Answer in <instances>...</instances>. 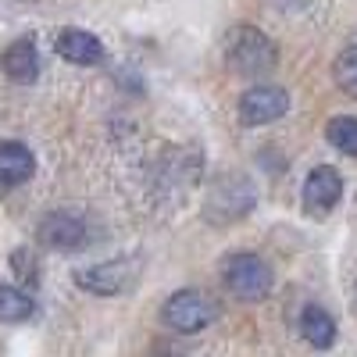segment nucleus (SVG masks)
<instances>
[{"instance_id": "13", "label": "nucleus", "mask_w": 357, "mask_h": 357, "mask_svg": "<svg viewBox=\"0 0 357 357\" xmlns=\"http://www.w3.org/2000/svg\"><path fill=\"white\" fill-rule=\"evenodd\" d=\"M325 136H329V143L336 146V151L357 158V118H350V114H336V118H329V126H325Z\"/></svg>"}, {"instance_id": "3", "label": "nucleus", "mask_w": 357, "mask_h": 357, "mask_svg": "<svg viewBox=\"0 0 357 357\" xmlns=\"http://www.w3.org/2000/svg\"><path fill=\"white\" fill-rule=\"evenodd\" d=\"M225 286L240 296V301H261L272 289V272L257 254H232L225 261Z\"/></svg>"}, {"instance_id": "12", "label": "nucleus", "mask_w": 357, "mask_h": 357, "mask_svg": "<svg viewBox=\"0 0 357 357\" xmlns=\"http://www.w3.org/2000/svg\"><path fill=\"white\" fill-rule=\"evenodd\" d=\"M33 311H36L33 296L22 293V289L11 286V282H0V321L15 325V321H25Z\"/></svg>"}, {"instance_id": "9", "label": "nucleus", "mask_w": 357, "mask_h": 357, "mask_svg": "<svg viewBox=\"0 0 357 357\" xmlns=\"http://www.w3.org/2000/svg\"><path fill=\"white\" fill-rule=\"evenodd\" d=\"M57 54L72 65H100L104 61V43L93 33H86V29H65V33L57 36Z\"/></svg>"}, {"instance_id": "4", "label": "nucleus", "mask_w": 357, "mask_h": 357, "mask_svg": "<svg viewBox=\"0 0 357 357\" xmlns=\"http://www.w3.org/2000/svg\"><path fill=\"white\" fill-rule=\"evenodd\" d=\"M289 111V93L282 86H250L240 97V122L243 126H268Z\"/></svg>"}, {"instance_id": "2", "label": "nucleus", "mask_w": 357, "mask_h": 357, "mask_svg": "<svg viewBox=\"0 0 357 357\" xmlns=\"http://www.w3.org/2000/svg\"><path fill=\"white\" fill-rule=\"evenodd\" d=\"M215 318H218L215 301H211V296H204L200 289H178V293L168 296L165 307H161V321L168 325V329L186 333V336L207 329Z\"/></svg>"}, {"instance_id": "6", "label": "nucleus", "mask_w": 357, "mask_h": 357, "mask_svg": "<svg viewBox=\"0 0 357 357\" xmlns=\"http://www.w3.org/2000/svg\"><path fill=\"white\" fill-rule=\"evenodd\" d=\"M36 240L43 247H54V250H79L86 243V225L75 218V215H65V211H54L40 222L36 229Z\"/></svg>"}, {"instance_id": "5", "label": "nucleus", "mask_w": 357, "mask_h": 357, "mask_svg": "<svg viewBox=\"0 0 357 357\" xmlns=\"http://www.w3.org/2000/svg\"><path fill=\"white\" fill-rule=\"evenodd\" d=\"M340 197H343V178H340V172L329 168V165L311 168L307 183H304V211H307L311 218H325V215H329L333 207L340 204Z\"/></svg>"}, {"instance_id": "14", "label": "nucleus", "mask_w": 357, "mask_h": 357, "mask_svg": "<svg viewBox=\"0 0 357 357\" xmlns=\"http://www.w3.org/2000/svg\"><path fill=\"white\" fill-rule=\"evenodd\" d=\"M333 79H336V86L343 89V93L357 97V47L340 50V57L333 61Z\"/></svg>"}, {"instance_id": "7", "label": "nucleus", "mask_w": 357, "mask_h": 357, "mask_svg": "<svg viewBox=\"0 0 357 357\" xmlns=\"http://www.w3.org/2000/svg\"><path fill=\"white\" fill-rule=\"evenodd\" d=\"M129 264L126 261H104V264H93V268H82L75 272V286L86 289V293H97V296H111V293H122L126 282H129Z\"/></svg>"}, {"instance_id": "10", "label": "nucleus", "mask_w": 357, "mask_h": 357, "mask_svg": "<svg viewBox=\"0 0 357 357\" xmlns=\"http://www.w3.org/2000/svg\"><path fill=\"white\" fill-rule=\"evenodd\" d=\"M36 172V158L25 143H0V186H22L25 178H33Z\"/></svg>"}, {"instance_id": "1", "label": "nucleus", "mask_w": 357, "mask_h": 357, "mask_svg": "<svg viewBox=\"0 0 357 357\" xmlns=\"http://www.w3.org/2000/svg\"><path fill=\"white\" fill-rule=\"evenodd\" d=\"M225 61L236 75H264L275 68V47L264 33H257L250 25H240L225 40Z\"/></svg>"}, {"instance_id": "8", "label": "nucleus", "mask_w": 357, "mask_h": 357, "mask_svg": "<svg viewBox=\"0 0 357 357\" xmlns=\"http://www.w3.org/2000/svg\"><path fill=\"white\" fill-rule=\"evenodd\" d=\"M0 68H4V75H8L11 82H22V86L36 82V75H40V54H36V43L29 40V36L15 40L4 54H0Z\"/></svg>"}, {"instance_id": "11", "label": "nucleus", "mask_w": 357, "mask_h": 357, "mask_svg": "<svg viewBox=\"0 0 357 357\" xmlns=\"http://www.w3.org/2000/svg\"><path fill=\"white\" fill-rule=\"evenodd\" d=\"M301 333H304V340H307L311 347L325 350V347L336 343V321H333L329 311H321L318 304H307V307L301 311Z\"/></svg>"}]
</instances>
